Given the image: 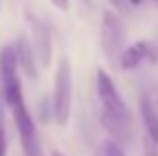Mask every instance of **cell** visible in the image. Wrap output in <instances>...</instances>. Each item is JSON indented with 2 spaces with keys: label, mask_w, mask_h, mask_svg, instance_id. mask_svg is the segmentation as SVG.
<instances>
[{
  "label": "cell",
  "mask_w": 158,
  "mask_h": 156,
  "mask_svg": "<svg viewBox=\"0 0 158 156\" xmlns=\"http://www.w3.org/2000/svg\"><path fill=\"white\" fill-rule=\"evenodd\" d=\"M103 152H105V156H126V152L122 150V145L111 141V139L103 143Z\"/></svg>",
  "instance_id": "cell-11"
},
{
  "label": "cell",
  "mask_w": 158,
  "mask_h": 156,
  "mask_svg": "<svg viewBox=\"0 0 158 156\" xmlns=\"http://www.w3.org/2000/svg\"><path fill=\"white\" fill-rule=\"evenodd\" d=\"M113 6H118V9H122V0H109Z\"/></svg>",
  "instance_id": "cell-14"
},
{
  "label": "cell",
  "mask_w": 158,
  "mask_h": 156,
  "mask_svg": "<svg viewBox=\"0 0 158 156\" xmlns=\"http://www.w3.org/2000/svg\"><path fill=\"white\" fill-rule=\"evenodd\" d=\"M139 113H141V120H143V124H145V130H148L150 141H152L154 145H158V111H156V107L152 105V99H150V96H141Z\"/></svg>",
  "instance_id": "cell-9"
},
{
  "label": "cell",
  "mask_w": 158,
  "mask_h": 156,
  "mask_svg": "<svg viewBox=\"0 0 158 156\" xmlns=\"http://www.w3.org/2000/svg\"><path fill=\"white\" fill-rule=\"evenodd\" d=\"M71 105H73V71L66 56L58 60L56 69V81H53V99H52V113L53 122L58 126H66L71 118Z\"/></svg>",
  "instance_id": "cell-1"
},
{
  "label": "cell",
  "mask_w": 158,
  "mask_h": 156,
  "mask_svg": "<svg viewBox=\"0 0 158 156\" xmlns=\"http://www.w3.org/2000/svg\"><path fill=\"white\" fill-rule=\"evenodd\" d=\"M0 88H2V99L9 107H15L24 101L22 81H19V62L13 45H4L0 52Z\"/></svg>",
  "instance_id": "cell-2"
},
{
  "label": "cell",
  "mask_w": 158,
  "mask_h": 156,
  "mask_svg": "<svg viewBox=\"0 0 158 156\" xmlns=\"http://www.w3.org/2000/svg\"><path fill=\"white\" fill-rule=\"evenodd\" d=\"M150 53V43L148 41H139V43H132L128 45L122 56H120V66L124 69V71H132V69H137L143 60H145V56Z\"/></svg>",
  "instance_id": "cell-10"
},
{
  "label": "cell",
  "mask_w": 158,
  "mask_h": 156,
  "mask_svg": "<svg viewBox=\"0 0 158 156\" xmlns=\"http://www.w3.org/2000/svg\"><path fill=\"white\" fill-rule=\"evenodd\" d=\"M122 43H124V26L120 17L113 11H105L101 17V45L103 53L109 60H115L122 56Z\"/></svg>",
  "instance_id": "cell-4"
},
{
  "label": "cell",
  "mask_w": 158,
  "mask_h": 156,
  "mask_svg": "<svg viewBox=\"0 0 158 156\" xmlns=\"http://www.w3.org/2000/svg\"><path fill=\"white\" fill-rule=\"evenodd\" d=\"M96 88H98V99H101V105L103 109L109 111V113H115V116H122V118H131V111L126 103L122 101L113 79L109 77L105 69H98L96 71Z\"/></svg>",
  "instance_id": "cell-5"
},
{
  "label": "cell",
  "mask_w": 158,
  "mask_h": 156,
  "mask_svg": "<svg viewBox=\"0 0 158 156\" xmlns=\"http://www.w3.org/2000/svg\"><path fill=\"white\" fill-rule=\"evenodd\" d=\"M131 4H141V0H128Z\"/></svg>",
  "instance_id": "cell-16"
},
{
  "label": "cell",
  "mask_w": 158,
  "mask_h": 156,
  "mask_svg": "<svg viewBox=\"0 0 158 156\" xmlns=\"http://www.w3.org/2000/svg\"><path fill=\"white\" fill-rule=\"evenodd\" d=\"M49 2L60 11H69V6H71V0H49Z\"/></svg>",
  "instance_id": "cell-12"
},
{
  "label": "cell",
  "mask_w": 158,
  "mask_h": 156,
  "mask_svg": "<svg viewBox=\"0 0 158 156\" xmlns=\"http://www.w3.org/2000/svg\"><path fill=\"white\" fill-rule=\"evenodd\" d=\"M26 19L30 22V28H32V47H34V53H36V60L43 69H47L49 62H52V34H49V28L45 26V22L34 17L30 11H26Z\"/></svg>",
  "instance_id": "cell-6"
},
{
  "label": "cell",
  "mask_w": 158,
  "mask_h": 156,
  "mask_svg": "<svg viewBox=\"0 0 158 156\" xmlns=\"http://www.w3.org/2000/svg\"><path fill=\"white\" fill-rule=\"evenodd\" d=\"M52 156H64V154H62V152H58V150H53V152H52Z\"/></svg>",
  "instance_id": "cell-15"
},
{
  "label": "cell",
  "mask_w": 158,
  "mask_h": 156,
  "mask_svg": "<svg viewBox=\"0 0 158 156\" xmlns=\"http://www.w3.org/2000/svg\"><path fill=\"white\" fill-rule=\"evenodd\" d=\"M13 111V120H15V126L19 133V141H22V148H24V154L26 156H41V143H39V133H36V124L28 111L26 103H17L15 107H11Z\"/></svg>",
  "instance_id": "cell-3"
},
{
  "label": "cell",
  "mask_w": 158,
  "mask_h": 156,
  "mask_svg": "<svg viewBox=\"0 0 158 156\" xmlns=\"http://www.w3.org/2000/svg\"><path fill=\"white\" fill-rule=\"evenodd\" d=\"M101 124L103 129L113 137L111 141H122V143H128L132 137V126H131V118H122V116H115V113H109V111H101Z\"/></svg>",
  "instance_id": "cell-8"
},
{
  "label": "cell",
  "mask_w": 158,
  "mask_h": 156,
  "mask_svg": "<svg viewBox=\"0 0 158 156\" xmlns=\"http://www.w3.org/2000/svg\"><path fill=\"white\" fill-rule=\"evenodd\" d=\"M13 49H15V56H17L19 69L26 73V77H28V79H36V75H39V71H36V53H34L32 41L28 39L26 32L17 34Z\"/></svg>",
  "instance_id": "cell-7"
},
{
  "label": "cell",
  "mask_w": 158,
  "mask_h": 156,
  "mask_svg": "<svg viewBox=\"0 0 158 156\" xmlns=\"http://www.w3.org/2000/svg\"><path fill=\"white\" fill-rule=\"evenodd\" d=\"M143 156H158V154H156V145H154L152 141L145 145V154H143Z\"/></svg>",
  "instance_id": "cell-13"
}]
</instances>
